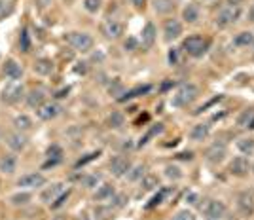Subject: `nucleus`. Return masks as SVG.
<instances>
[{"label": "nucleus", "instance_id": "1", "mask_svg": "<svg viewBox=\"0 0 254 220\" xmlns=\"http://www.w3.org/2000/svg\"><path fill=\"white\" fill-rule=\"evenodd\" d=\"M199 95V87L193 84H182L179 85V89L173 93V99H171V105L175 108H184V106L191 105Z\"/></svg>", "mask_w": 254, "mask_h": 220}, {"label": "nucleus", "instance_id": "2", "mask_svg": "<svg viewBox=\"0 0 254 220\" xmlns=\"http://www.w3.org/2000/svg\"><path fill=\"white\" fill-rule=\"evenodd\" d=\"M64 42L68 44L72 50L82 52V53L91 52V50H93V46H95V40H93V36H91V34H87V32H80V31L66 32V34H64Z\"/></svg>", "mask_w": 254, "mask_h": 220}, {"label": "nucleus", "instance_id": "3", "mask_svg": "<svg viewBox=\"0 0 254 220\" xmlns=\"http://www.w3.org/2000/svg\"><path fill=\"white\" fill-rule=\"evenodd\" d=\"M182 50L188 53L190 57H201L209 50V40L203 38V36L193 34V36H188V38L182 40Z\"/></svg>", "mask_w": 254, "mask_h": 220}, {"label": "nucleus", "instance_id": "4", "mask_svg": "<svg viewBox=\"0 0 254 220\" xmlns=\"http://www.w3.org/2000/svg\"><path fill=\"white\" fill-rule=\"evenodd\" d=\"M25 97H27L25 85L19 84V82H10L2 89V103H6V105H17Z\"/></svg>", "mask_w": 254, "mask_h": 220}, {"label": "nucleus", "instance_id": "5", "mask_svg": "<svg viewBox=\"0 0 254 220\" xmlns=\"http://www.w3.org/2000/svg\"><path fill=\"white\" fill-rule=\"evenodd\" d=\"M199 207H201V213L209 220H220L226 215V205L220 199H205Z\"/></svg>", "mask_w": 254, "mask_h": 220}, {"label": "nucleus", "instance_id": "6", "mask_svg": "<svg viewBox=\"0 0 254 220\" xmlns=\"http://www.w3.org/2000/svg\"><path fill=\"white\" fill-rule=\"evenodd\" d=\"M239 17H241V6H228V8H224V10L216 15L214 23H216L218 29H226V27L233 25Z\"/></svg>", "mask_w": 254, "mask_h": 220}, {"label": "nucleus", "instance_id": "7", "mask_svg": "<svg viewBox=\"0 0 254 220\" xmlns=\"http://www.w3.org/2000/svg\"><path fill=\"white\" fill-rule=\"evenodd\" d=\"M237 209L241 217L249 219L254 215V190H245L237 196Z\"/></svg>", "mask_w": 254, "mask_h": 220}, {"label": "nucleus", "instance_id": "8", "mask_svg": "<svg viewBox=\"0 0 254 220\" xmlns=\"http://www.w3.org/2000/svg\"><path fill=\"white\" fill-rule=\"evenodd\" d=\"M226 154H228V147H226V143H224V141H214L211 147L207 148L205 157H207V161H209V163H222Z\"/></svg>", "mask_w": 254, "mask_h": 220}, {"label": "nucleus", "instance_id": "9", "mask_svg": "<svg viewBox=\"0 0 254 220\" xmlns=\"http://www.w3.org/2000/svg\"><path fill=\"white\" fill-rule=\"evenodd\" d=\"M4 143L8 145L11 152H23L27 148V145H29V139L21 131H11V133H6Z\"/></svg>", "mask_w": 254, "mask_h": 220}, {"label": "nucleus", "instance_id": "10", "mask_svg": "<svg viewBox=\"0 0 254 220\" xmlns=\"http://www.w3.org/2000/svg\"><path fill=\"white\" fill-rule=\"evenodd\" d=\"M48 182V178L44 177L42 173H27L17 180V186L23 190H34V188H42L44 184Z\"/></svg>", "mask_w": 254, "mask_h": 220}, {"label": "nucleus", "instance_id": "11", "mask_svg": "<svg viewBox=\"0 0 254 220\" xmlns=\"http://www.w3.org/2000/svg\"><path fill=\"white\" fill-rule=\"evenodd\" d=\"M101 31L105 34L108 40H118L124 31H126V27H124V23L116 21V19H106L103 25H101Z\"/></svg>", "mask_w": 254, "mask_h": 220}, {"label": "nucleus", "instance_id": "12", "mask_svg": "<svg viewBox=\"0 0 254 220\" xmlns=\"http://www.w3.org/2000/svg\"><path fill=\"white\" fill-rule=\"evenodd\" d=\"M180 34H182V23L179 19L171 17V19L163 23V38L167 42H175L177 38H180Z\"/></svg>", "mask_w": 254, "mask_h": 220}, {"label": "nucleus", "instance_id": "13", "mask_svg": "<svg viewBox=\"0 0 254 220\" xmlns=\"http://www.w3.org/2000/svg\"><path fill=\"white\" fill-rule=\"evenodd\" d=\"M59 114H61V106L57 105V103H52V101H46L40 108H36V116L42 122H52Z\"/></svg>", "mask_w": 254, "mask_h": 220}, {"label": "nucleus", "instance_id": "14", "mask_svg": "<svg viewBox=\"0 0 254 220\" xmlns=\"http://www.w3.org/2000/svg\"><path fill=\"white\" fill-rule=\"evenodd\" d=\"M131 167H133V165H131V161H129L126 156H116L110 159V173L116 178L126 177Z\"/></svg>", "mask_w": 254, "mask_h": 220}, {"label": "nucleus", "instance_id": "15", "mask_svg": "<svg viewBox=\"0 0 254 220\" xmlns=\"http://www.w3.org/2000/svg\"><path fill=\"white\" fill-rule=\"evenodd\" d=\"M2 73L6 78H10L11 82H17L23 78V67L15 59H6L2 65Z\"/></svg>", "mask_w": 254, "mask_h": 220}, {"label": "nucleus", "instance_id": "16", "mask_svg": "<svg viewBox=\"0 0 254 220\" xmlns=\"http://www.w3.org/2000/svg\"><path fill=\"white\" fill-rule=\"evenodd\" d=\"M249 171H251V163H249L247 156H237L230 161V173L233 177H247Z\"/></svg>", "mask_w": 254, "mask_h": 220}, {"label": "nucleus", "instance_id": "17", "mask_svg": "<svg viewBox=\"0 0 254 220\" xmlns=\"http://www.w3.org/2000/svg\"><path fill=\"white\" fill-rule=\"evenodd\" d=\"M114 196H116V188H114V184H110V182H103L101 186H97L95 194H93V199H95L97 203H105V201H110Z\"/></svg>", "mask_w": 254, "mask_h": 220}, {"label": "nucleus", "instance_id": "18", "mask_svg": "<svg viewBox=\"0 0 254 220\" xmlns=\"http://www.w3.org/2000/svg\"><path fill=\"white\" fill-rule=\"evenodd\" d=\"M32 71H34V74H38V76H52L53 71H55V65H53L52 59L40 57V59H36L32 63Z\"/></svg>", "mask_w": 254, "mask_h": 220}, {"label": "nucleus", "instance_id": "19", "mask_svg": "<svg viewBox=\"0 0 254 220\" xmlns=\"http://www.w3.org/2000/svg\"><path fill=\"white\" fill-rule=\"evenodd\" d=\"M140 34H142V36H140L142 46H144L146 50H150V48L156 44V38H158V29H156V25H154V23L148 21L146 25H144V29H142Z\"/></svg>", "mask_w": 254, "mask_h": 220}, {"label": "nucleus", "instance_id": "20", "mask_svg": "<svg viewBox=\"0 0 254 220\" xmlns=\"http://www.w3.org/2000/svg\"><path fill=\"white\" fill-rule=\"evenodd\" d=\"M64 192V184L63 182H53V184H50L48 188L42 190V194H40V201H44V203H52L53 199L57 198L59 194H63Z\"/></svg>", "mask_w": 254, "mask_h": 220}, {"label": "nucleus", "instance_id": "21", "mask_svg": "<svg viewBox=\"0 0 254 220\" xmlns=\"http://www.w3.org/2000/svg\"><path fill=\"white\" fill-rule=\"evenodd\" d=\"M15 171H17V156L15 154L0 156V173L2 175H13Z\"/></svg>", "mask_w": 254, "mask_h": 220}, {"label": "nucleus", "instance_id": "22", "mask_svg": "<svg viewBox=\"0 0 254 220\" xmlns=\"http://www.w3.org/2000/svg\"><path fill=\"white\" fill-rule=\"evenodd\" d=\"M25 103L27 106H31V108H40V106L46 103V91L44 89H31L27 97H25Z\"/></svg>", "mask_w": 254, "mask_h": 220}, {"label": "nucleus", "instance_id": "23", "mask_svg": "<svg viewBox=\"0 0 254 220\" xmlns=\"http://www.w3.org/2000/svg\"><path fill=\"white\" fill-rule=\"evenodd\" d=\"M152 91V85L150 84H144V85H137V87H133V89H129V91H126V93L122 95L118 101L120 103H127V101H131V99H137V97H140V95H146Z\"/></svg>", "mask_w": 254, "mask_h": 220}, {"label": "nucleus", "instance_id": "24", "mask_svg": "<svg viewBox=\"0 0 254 220\" xmlns=\"http://www.w3.org/2000/svg\"><path fill=\"white\" fill-rule=\"evenodd\" d=\"M211 133V124H197V126L191 127L190 139L193 143H203Z\"/></svg>", "mask_w": 254, "mask_h": 220}, {"label": "nucleus", "instance_id": "25", "mask_svg": "<svg viewBox=\"0 0 254 220\" xmlns=\"http://www.w3.org/2000/svg\"><path fill=\"white\" fill-rule=\"evenodd\" d=\"M32 118L27 114H17L15 118H13V127H15V131H21V133H25V131H29V129H32Z\"/></svg>", "mask_w": 254, "mask_h": 220}, {"label": "nucleus", "instance_id": "26", "mask_svg": "<svg viewBox=\"0 0 254 220\" xmlns=\"http://www.w3.org/2000/svg\"><path fill=\"white\" fill-rule=\"evenodd\" d=\"M159 186V178L152 173H146L144 177L140 178V190L146 194V192H154Z\"/></svg>", "mask_w": 254, "mask_h": 220}, {"label": "nucleus", "instance_id": "27", "mask_svg": "<svg viewBox=\"0 0 254 220\" xmlns=\"http://www.w3.org/2000/svg\"><path fill=\"white\" fill-rule=\"evenodd\" d=\"M182 19L186 23H195L199 19V6L197 4H188L184 10H182Z\"/></svg>", "mask_w": 254, "mask_h": 220}, {"label": "nucleus", "instance_id": "28", "mask_svg": "<svg viewBox=\"0 0 254 220\" xmlns=\"http://www.w3.org/2000/svg\"><path fill=\"white\" fill-rule=\"evenodd\" d=\"M237 148L243 156H253L254 154V139L253 137H243L237 141Z\"/></svg>", "mask_w": 254, "mask_h": 220}, {"label": "nucleus", "instance_id": "29", "mask_svg": "<svg viewBox=\"0 0 254 220\" xmlns=\"http://www.w3.org/2000/svg\"><path fill=\"white\" fill-rule=\"evenodd\" d=\"M154 10L159 15H167L175 10V2L173 0H154Z\"/></svg>", "mask_w": 254, "mask_h": 220}, {"label": "nucleus", "instance_id": "30", "mask_svg": "<svg viewBox=\"0 0 254 220\" xmlns=\"http://www.w3.org/2000/svg\"><path fill=\"white\" fill-rule=\"evenodd\" d=\"M99 182H101V175H99V173H89V175L80 177V184L87 190L97 188V186H99Z\"/></svg>", "mask_w": 254, "mask_h": 220}, {"label": "nucleus", "instance_id": "31", "mask_svg": "<svg viewBox=\"0 0 254 220\" xmlns=\"http://www.w3.org/2000/svg\"><path fill=\"white\" fill-rule=\"evenodd\" d=\"M146 175V165H142V163H138L135 167L129 169V173H127L126 177L129 182H140V178Z\"/></svg>", "mask_w": 254, "mask_h": 220}, {"label": "nucleus", "instance_id": "32", "mask_svg": "<svg viewBox=\"0 0 254 220\" xmlns=\"http://www.w3.org/2000/svg\"><path fill=\"white\" fill-rule=\"evenodd\" d=\"M233 44L237 48H249L254 44V34L253 32H239L235 38H233Z\"/></svg>", "mask_w": 254, "mask_h": 220}, {"label": "nucleus", "instance_id": "33", "mask_svg": "<svg viewBox=\"0 0 254 220\" xmlns=\"http://www.w3.org/2000/svg\"><path fill=\"white\" fill-rule=\"evenodd\" d=\"M124 126H126V116H124V112L114 110L112 114L108 116V127L110 129H122Z\"/></svg>", "mask_w": 254, "mask_h": 220}, {"label": "nucleus", "instance_id": "34", "mask_svg": "<svg viewBox=\"0 0 254 220\" xmlns=\"http://www.w3.org/2000/svg\"><path fill=\"white\" fill-rule=\"evenodd\" d=\"M159 133H163V124H154V126H152V127L148 129V133H146V135L140 137V141H138L137 147H138V148H142L144 145H148L150 139H152V137H156V135H159Z\"/></svg>", "mask_w": 254, "mask_h": 220}, {"label": "nucleus", "instance_id": "35", "mask_svg": "<svg viewBox=\"0 0 254 220\" xmlns=\"http://www.w3.org/2000/svg\"><path fill=\"white\" fill-rule=\"evenodd\" d=\"M31 199H32L31 192H17V194H13L10 198V203L15 205V207H19V205H27Z\"/></svg>", "mask_w": 254, "mask_h": 220}, {"label": "nucleus", "instance_id": "36", "mask_svg": "<svg viewBox=\"0 0 254 220\" xmlns=\"http://www.w3.org/2000/svg\"><path fill=\"white\" fill-rule=\"evenodd\" d=\"M70 194H72V190H70V188H66V190H64V192H63V194H59L57 198L53 199L52 203H50V207H52L53 211L61 209V207H63L64 203L68 201V198H70Z\"/></svg>", "mask_w": 254, "mask_h": 220}, {"label": "nucleus", "instance_id": "37", "mask_svg": "<svg viewBox=\"0 0 254 220\" xmlns=\"http://www.w3.org/2000/svg\"><path fill=\"white\" fill-rule=\"evenodd\" d=\"M99 156H101V150H95V152H89V154H85V156H82L74 163V169H80V167H84V165H87V163H91V161H95Z\"/></svg>", "mask_w": 254, "mask_h": 220}, {"label": "nucleus", "instance_id": "38", "mask_svg": "<svg viewBox=\"0 0 254 220\" xmlns=\"http://www.w3.org/2000/svg\"><path fill=\"white\" fill-rule=\"evenodd\" d=\"M253 118H254V108H247V110H243L241 114L237 116V126L249 127V124H251Z\"/></svg>", "mask_w": 254, "mask_h": 220}, {"label": "nucleus", "instance_id": "39", "mask_svg": "<svg viewBox=\"0 0 254 220\" xmlns=\"http://www.w3.org/2000/svg\"><path fill=\"white\" fill-rule=\"evenodd\" d=\"M167 194H169V190H167V188H161V190L158 192V194L154 196V198L150 199V203H146V209H154V207H158V205H161V203H163V199H165V196H167Z\"/></svg>", "mask_w": 254, "mask_h": 220}, {"label": "nucleus", "instance_id": "40", "mask_svg": "<svg viewBox=\"0 0 254 220\" xmlns=\"http://www.w3.org/2000/svg\"><path fill=\"white\" fill-rule=\"evenodd\" d=\"M127 201H129V199H127L126 194H116L114 198L108 201V205H110L112 209H124L127 205Z\"/></svg>", "mask_w": 254, "mask_h": 220}, {"label": "nucleus", "instance_id": "41", "mask_svg": "<svg viewBox=\"0 0 254 220\" xmlns=\"http://www.w3.org/2000/svg\"><path fill=\"white\" fill-rule=\"evenodd\" d=\"M108 93L114 95V99L118 101V99H120L122 95L126 93V89H124V84H122V82H118V80H114L112 84L108 85Z\"/></svg>", "mask_w": 254, "mask_h": 220}, {"label": "nucleus", "instance_id": "42", "mask_svg": "<svg viewBox=\"0 0 254 220\" xmlns=\"http://www.w3.org/2000/svg\"><path fill=\"white\" fill-rule=\"evenodd\" d=\"M19 48H21V52H31V34L27 29H23L21 31V36H19Z\"/></svg>", "mask_w": 254, "mask_h": 220}, {"label": "nucleus", "instance_id": "43", "mask_svg": "<svg viewBox=\"0 0 254 220\" xmlns=\"http://www.w3.org/2000/svg\"><path fill=\"white\" fill-rule=\"evenodd\" d=\"M46 156H48V159H63V148L59 145H52L46 150Z\"/></svg>", "mask_w": 254, "mask_h": 220}, {"label": "nucleus", "instance_id": "44", "mask_svg": "<svg viewBox=\"0 0 254 220\" xmlns=\"http://www.w3.org/2000/svg\"><path fill=\"white\" fill-rule=\"evenodd\" d=\"M11 11H13V4L10 0H0V21L11 15Z\"/></svg>", "mask_w": 254, "mask_h": 220}, {"label": "nucleus", "instance_id": "45", "mask_svg": "<svg viewBox=\"0 0 254 220\" xmlns=\"http://www.w3.org/2000/svg\"><path fill=\"white\" fill-rule=\"evenodd\" d=\"M112 207L110 205H106V207H103V205H99V207H95V217L99 220H108L110 217H112Z\"/></svg>", "mask_w": 254, "mask_h": 220}, {"label": "nucleus", "instance_id": "46", "mask_svg": "<svg viewBox=\"0 0 254 220\" xmlns=\"http://www.w3.org/2000/svg\"><path fill=\"white\" fill-rule=\"evenodd\" d=\"M165 177L171 178V180H180L182 178V169L177 167V165H167L165 167Z\"/></svg>", "mask_w": 254, "mask_h": 220}, {"label": "nucleus", "instance_id": "47", "mask_svg": "<svg viewBox=\"0 0 254 220\" xmlns=\"http://www.w3.org/2000/svg\"><path fill=\"white\" fill-rule=\"evenodd\" d=\"M103 6V0H84V8L89 13H97Z\"/></svg>", "mask_w": 254, "mask_h": 220}, {"label": "nucleus", "instance_id": "48", "mask_svg": "<svg viewBox=\"0 0 254 220\" xmlns=\"http://www.w3.org/2000/svg\"><path fill=\"white\" fill-rule=\"evenodd\" d=\"M171 220H195V215L188 209H182V211H179Z\"/></svg>", "mask_w": 254, "mask_h": 220}, {"label": "nucleus", "instance_id": "49", "mask_svg": "<svg viewBox=\"0 0 254 220\" xmlns=\"http://www.w3.org/2000/svg\"><path fill=\"white\" fill-rule=\"evenodd\" d=\"M167 61H169L171 67H175V65H179V61H180L179 48H171L169 53H167Z\"/></svg>", "mask_w": 254, "mask_h": 220}, {"label": "nucleus", "instance_id": "50", "mask_svg": "<svg viewBox=\"0 0 254 220\" xmlns=\"http://www.w3.org/2000/svg\"><path fill=\"white\" fill-rule=\"evenodd\" d=\"M124 48H126L127 52H135V50H138V40L135 36H129L126 42H124Z\"/></svg>", "mask_w": 254, "mask_h": 220}, {"label": "nucleus", "instance_id": "51", "mask_svg": "<svg viewBox=\"0 0 254 220\" xmlns=\"http://www.w3.org/2000/svg\"><path fill=\"white\" fill-rule=\"evenodd\" d=\"M218 101H222V95H218V97H214V99H212V101H209V103H207V105L199 106V108H197V110H195V114H201L203 110H207V108H209V106H212V105H214V103H218Z\"/></svg>", "mask_w": 254, "mask_h": 220}, {"label": "nucleus", "instance_id": "52", "mask_svg": "<svg viewBox=\"0 0 254 220\" xmlns=\"http://www.w3.org/2000/svg\"><path fill=\"white\" fill-rule=\"evenodd\" d=\"M68 93H70V87H63V89L55 91V99H64V97H68Z\"/></svg>", "mask_w": 254, "mask_h": 220}, {"label": "nucleus", "instance_id": "53", "mask_svg": "<svg viewBox=\"0 0 254 220\" xmlns=\"http://www.w3.org/2000/svg\"><path fill=\"white\" fill-rule=\"evenodd\" d=\"M186 201H188L190 205H197V201H199V196H197V194H193V192H190V194L186 196Z\"/></svg>", "mask_w": 254, "mask_h": 220}, {"label": "nucleus", "instance_id": "54", "mask_svg": "<svg viewBox=\"0 0 254 220\" xmlns=\"http://www.w3.org/2000/svg\"><path fill=\"white\" fill-rule=\"evenodd\" d=\"M74 73L76 74H85L87 73V63H76Z\"/></svg>", "mask_w": 254, "mask_h": 220}, {"label": "nucleus", "instance_id": "55", "mask_svg": "<svg viewBox=\"0 0 254 220\" xmlns=\"http://www.w3.org/2000/svg\"><path fill=\"white\" fill-rule=\"evenodd\" d=\"M61 163V159H48L46 163L42 165V169H50V167H55V165H59Z\"/></svg>", "mask_w": 254, "mask_h": 220}, {"label": "nucleus", "instance_id": "56", "mask_svg": "<svg viewBox=\"0 0 254 220\" xmlns=\"http://www.w3.org/2000/svg\"><path fill=\"white\" fill-rule=\"evenodd\" d=\"M177 157H179V159H188V161H190V159H193V152H180Z\"/></svg>", "mask_w": 254, "mask_h": 220}, {"label": "nucleus", "instance_id": "57", "mask_svg": "<svg viewBox=\"0 0 254 220\" xmlns=\"http://www.w3.org/2000/svg\"><path fill=\"white\" fill-rule=\"evenodd\" d=\"M173 85H175V82H173V80H169V82H165V84L161 85V91H167V89H171Z\"/></svg>", "mask_w": 254, "mask_h": 220}, {"label": "nucleus", "instance_id": "58", "mask_svg": "<svg viewBox=\"0 0 254 220\" xmlns=\"http://www.w3.org/2000/svg\"><path fill=\"white\" fill-rule=\"evenodd\" d=\"M228 2V6H241L243 4V0H226Z\"/></svg>", "mask_w": 254, "mask_h": 220}, {"label": "nucleus", "instance_id": "59", "mask_svg": "<svg viewBox=\"0 0 254 220\" xmlns=\"http://www.w3.org/2000/svg\"><path fill=\"white\" fill-rule=\"evenodd\" d=\"M131 2H133L137 8H142V6H144V0H131Z\"/></svg>", "mask_w": 254, "mask_h": 220}, {"label": "nucleus", "instance_id": "60", "mask_svg": "<svg viewBox=\"0 0 254 220\" xmlns=\"http://www.w3.org/2000/svg\"><path fill=\"white\" fill-rule=\"evenodd\" d=\"M249 19H251V21H254V4H253V8L249 10Z\"/></svg>", "mask_w": 254, "mask_h": 220}, {"label": "nucleus", "instance_id": "61", "mask_svg": "<svg viewBox=\"0 0 254 220\" xmlns=\"http://www.w3.org/2000/svg\"><path fill=\"white\" fill-rule=\"evenodd\" d=\"M52 220H66V215H57V217H53Z\"/></svg>", "mask_w": 254, "mask_h": 220}, {"label": "nucleus", "instance_id": "62", "mask_svg": "<svg viewBox=\"0 0 254 220\" xmlns=\"http://www.w3.org/2000/svg\"><path fill=\"white\" fill-rule=\"evenodd\" d=\"M247 129H254V118L251 120V124H249V127H247Z\"/></svg>", "mask_w": 254, "mask_h": 220}, {"label": "nucleus", "instance_id": "63", "mask_svg": "<svg viewBox=\"0 0 254 220\" xmlns=\"http://www.w3.org/2000/svg\"><path fill=\"white\" fill-rule=\"evenodd\" d=\"M78 220H89V217H87V215H80V219Z\"/></svg>", "mask_w": 254, "mask_h": 220}, {"label": "nucleus", "instance_id": "64", "mask_svg": "<svg viewBox=\"0 0 254 220\" xmlns=\"http://www.w3.org/2000/svg\"><path fill=\"white\" fill-rule=\"evenodd\" d=\"M251 169H253V171H254V165H251Z\"/></svg>", "mask_w": 254, "mask_h": 220}]
</instances>
